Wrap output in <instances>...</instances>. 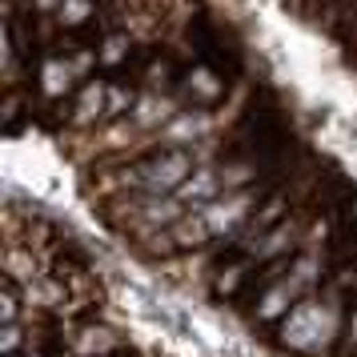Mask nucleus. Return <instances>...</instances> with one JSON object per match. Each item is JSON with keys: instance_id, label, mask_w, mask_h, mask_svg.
I'll return each instance as SVG.
<instances>
[{"instance_id": "5701e85b", "label": "nucleus", "mask_w": 357, "mask_h": 357, "mask_svg": "<svg viewBox=\"0 0 357 357\" xmlns=\"http://www.w3.org/2000/svg\"><path fill=\"white\" fill-rule=\"evenodd\" d=\"M349 337L357 341V309H354V317H349Z\"/></svg>"}, {"instance_id": "f8f14e48", "label": "nucleus", "mask_w": 357, "mask_h": 357, "mask_svg": "<svg viewBox=\"0 0 357 357\" xmlns=\"http://www.w3.org/2000/svg\"><path fill=\"white\" fill-rule=\"evenodd\" d=\"M293 241H297V225H293V221H277V225L269 229L257 245H253V257H257V261L277 257V253H285Z\"/></svg>"}, {"instance_id": "6e6552de", "label": "nucleus", "mask_w": 357, "mask_h": 357, "mask_svg": "<svg viewBox=\"0 0 357 357\" xmlns=\"http://www.w3.org/2000/svg\"><path fill=\"white\" fill-rule=\"evenodd\" d=\"M181 217H189V209L181 205L177 197H149L141 209V225L149 229H173Z\"/></svg>"}, {"instance_id": "423d86ee", "label": "nucleus", "mask_w": 357, "mask_h": 357, "mask_svg": "<svg viewBox=\"0 0 357 357\" xmlns=\"http://www.w3.org/2000/svg\"><path fill=\"white\" fill-rule=\"evenodd\" d=\"M209 132V113H201V109H189V113H177L169 125L161 129V141L169 149H181V145H193V141H201Z\"/></svg>"}, {"instance_id": "20e7f679", "label": "nucleus", "mask_w": 357, "mask_h": 357, "mask_svg": "<svg viewBox=\"0 0 357 357\" xmlns=\"http://www.w3.org/2000/svg\"><path fill=\"white\" fill-rule=\"evenodd\" d=\"M253 201H257V193H249V189H233V193H225L221 201L205 205V209H201V217H205V225H209L213 237H221V233H233V229L249 217Z\"/></svg>"}, {"instance_id": "f3484780", "label": "nucleus", "mask_w": 357, "mask_h": 357, "mask_svg": "<svg viewBox=\"0 0 357 357\" xmlns=\"http://www.w3.org/2000/svg\"><path fill=\"white\" fill-rule=\"evenodd\" d=\"M17 313H20V301H17V289H0V325H17Z\"/></svg>"}, {"instance_id": "412c9836", "label": "nucleus", "mask_w": 357, "mask_h": 357, "mask_svg": "<svg viewBox=\"0 0 357 357\" xmlns=\"http://www.w3.org/2000/svg\"><path fill=\"white\" fill-rule=\"evenodd\" d=\"M89 65H93V52H81V56L73 61V68H77V77H81V73H89Z\"/></svg>"}, {"instance_id": "9b49d317", "label": "nucleus", "mask_w": 357, "mask_h": 357, "mask_svg": "<svg viewBox=\"0 0 357 357\" xmlns=\"http://www.w3.org/2000/svg\"><path fill=\"white\" fill-rule=\"evenodd\" d=\"M169 237H173L177 249H197V245L209 241L213 233H209V225H205V217H201V213H189V217H181L177 225L169 229Z\"/></svg>"}, {"instance_id": "a211bd4d", "label": "nucleus", "mask_w": 357, "mask_h": 357, "mask_svg": "<svg viewBox=\"0 0 357 357\" xmlns=\"http://www.w3.org/2000/svg\"><path fill=\"white\" fill-rule=\"evenodd\" d=\"M125 109H137V97H132L129 89H116L113 84V89H109V113L105 116H121Z\"/></svg>"}, {"instance_id": "1a4fd4ad", "label": "nucleus", "mask_w": 357, "mask_h": 357, "mask_svg": "<svg viewBox=\"0 0 357 357\" xmlns=\"http://www.w3.org/2000/svg\"><path fill=\"white\" fill-rule=\"evenodd\" d=\"M173 116H177V109H173L169 97H137L132 125H137V129H165Z\"/></svg>"}, {"instance_id": "dca6fc26", "label": "nucleus", "mask_w": 357, "mask_h": 357, "mask_svg": "<svg viewBox=\"0 0 357 357\" xmlns=\"http://www.w3.org/2000/svg\"><path fill=\"white\" fill-rule=\"evenodd\" d=\"M93 17V4H77V0H65V4H56V20L61 24H81V20Z\"/></svg>"}, {"instance_id": "f257e3e1", "label": "nucleus", "mask_w": 357, "mask_h": 357, "mask_svg": "<svg viewBox=\"0 0 357 357\" xmlns=\"http://www.w3.org/2000/svg\"><path fill=\"white\" fill-rule=\"evenodd\" d=\"M333 333H337V309L321 305V301H301V305L281 321V341H285L289 349H301V354L329 345Z\"/></svg>"}, {"instance_id": "4be33fe9", "label": "nucleus", "mask_w": 357, "mask_h": 357, "mask_svg": "<svg viewBox=\"0 0 357 357\" xmlns=\"http://www.w3.org/2000/svg\"><path fill=\"white\" fill-rule=\"evenodd\" d=\"M241 273H245V269H229V273L221 277V289L229 293V285H237V277H241Z\"/></svg>"}, {"instance_id": "39448f33", "label": "nucleus", "mask_w": 357, "mask_h": 357, "mask_svg": "<svg viewBox=\"0 0 357 357\" xmlns=\"http://www.w3.org/2000/svg\"><path fill=\"white\" fill-rule=\"evenodd\" d=\"M221 193H225L221 169H205V165H201V169H197L193 177L185 181L173 197H177L185 209H193V205H201V209H205V205H213V201H221Z\"/></svg>"}, {"instance_id": "4468645a", "label": "nucleus", "mask_w": 357, "mask_h": 357, "mask_svg": "<svg viewBox=\"0 0 357 357\" xmlns=\"http://www.w3.org/2000/svg\"><path fill=\"white\" fill-rule=\"evenodd\" d=\"M113 345H116V337L109 333V329H97V325H89L81 337H77V357H105V354H113Z\"/></svg>"}, {"instance_id": "f03ea898", "label": "nucleus", "mask_w": 357, "mask_h": 357, "mask_svg": "<svg viewBox=\"0 0 357 357\" xmlns=\"http://www.w3.org/2000/svg\"><path fill=\"white\" fill-rule=\"evenodd\" d=\"M313 277H317V257H301L297 265H293L289 277H281V281H273V285L265 289V297L257 301V317H265V321L289 317L293 309L301 305L297 297L313 285Z\"/></svg>"}, {"instance_id": "0eeeda50", "label": "nucleus", "mask_w": 357, "mask_h": 357, "mask_svg": "<svg viewBox=\"0 0 357 357\" xmlns=\"http://www.w3.org/2000/svg\"><path fill=\"white\" fill-rule=\"evenodd\" d=\"M73 81H77V68L65 56H49L40 65V89H45V97H68Z\"/></svg>"}, {"instance_id": "7ed1b4c3", "label": "nucleus", "mask_w": 357, "mask_h": 357, "mask_svg": "<svg viewBox=\"0 0 357 357\" xmlns=\"http://www.w3.org/2000/svg\"><path fill=\"white\" fill-rule=\"evenodd\" d=\"M193 173H197L193 157H189L185 149H165V153H157V157H149V161L141 165V181H145V189L153 197L157 193L173 197Z\"/></svg>"}, {"instance_id": "9d476101", "label": "nucleus", "mask_w": 357, "mask_h": 357, "mask_svg": "<svg viewBox=\"0 0 357 357\" xmlns=\"http://www.w3.org/2000/svg\"><path fill=\"white\" fill-rule=\"evenodd\" d=\"M109 113V84H84L81 97H77V109H73V116H77V125H89V121H97V116Z\"/></svg>"}, {"instance_id": "2eb2a0df", "label": "nucleus", "mask_w": 357, "mask_h": 357, "mask_svg": "<svg viewBox=\"0 0 357 357\" xmlns=\"http://www.w3.org/2000/svg\"><path fill=\"white\" fill-rule=\"evenodd\" d=\"M129 56V33H113L100 45V65H121Z\"/></svg>"}, {"instance_id": "6ab92c4d", "label": "nucleus", "mask_w": 357, "mask_h": 357, "mask_svg": "<svg viewBox=\"0 0 357 357\" xmlns=\"http://www.w3.org/2000/svg\"><path fill=\"white\" fill-rule=\"evenodd\" d=\"M249 177H253V165H225V169H221L225 193H233V185H245Z\"/></svg>"}, {"instance_id": "aec40b11", "label": "nucleus", "mask_w": 357, "mask_h": 357, "mask_svg": "<svg viewBox=\"0 0 357 357\" xmlns=\"http://www.w3.org/2000/svg\"><path fill=\"white\" fill-rule=\"evenodd\" d=\"M17 349H20V325H0V354L17 357Z\"/></svg>"}, {"instance_id": "ddd939ff", "label": "nucleus", "mask_w": 357, "mask_h": 357, "mask_svg": "<svg viewBox=\"0 0 357 357\" xmlns=\"http://www.w3.org/2000/svg\"><path fill=\"white\" fill-rule=\"evenodd\" d=\"M185 84H189V93H193L201 105H217L221 100V93H225V84L213 77L205 65H197V68H189V77H185Z\"/></svg>"}]
</instances>
